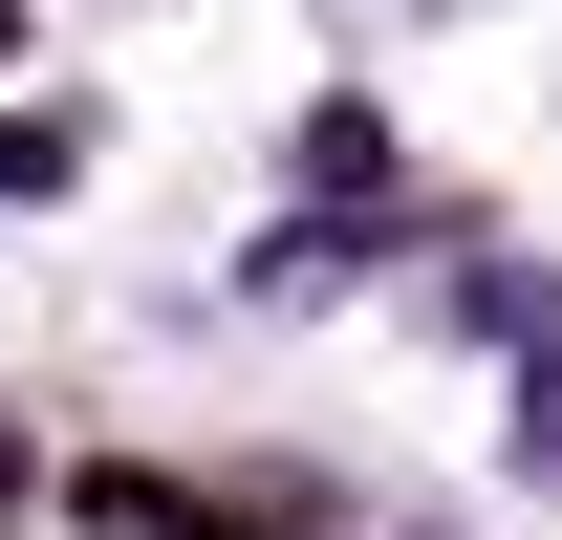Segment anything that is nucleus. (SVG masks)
Returning <instances> with one entry per match:
<instances>
[{"label":"nucleus","instance_id":"obj_1","mask_svg":"<svg viewBox=\"0 0 562 540\" xmlns=\"http://www.w3.org/2000/svg\"><path fill=\"white\" fill-rule=\"evenodd\" d=\"M87 540H260V519H216V497H173V475H87Z\"/></svg>","mask_w":562,"mask_h":540}]
</instances>
